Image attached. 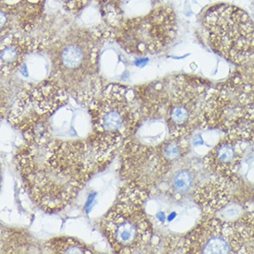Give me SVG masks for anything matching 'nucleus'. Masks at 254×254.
<instances>
[{
  "instance_id": "4468645a",
  "label": "nucleus",
  "mask_w": 254,
  "mask_h": 254,
  "mask_svg": "<svg viewBox=\"0 0 254 254\" xmlns=\"http://www.w3.org/2000/svg\"><path fill=\"white\" fill-rule=\"evenodd\" d=\"M226 234L232 254H254V213L226 222Z\"/></svg>"
},
{
  "instance_id": "ddd939ff",
  "label": "nucleus",
  "mask_w": 254,
  "mask_h": 254,
  "mask_svg": "<svg viewBox=\"0 0 254 254\" xmlns=\"http://www.w3.org/2000/svg\"><path fill=\"white\" fill-rule=\"evenodd\" d=\"M215 179L198 188L195 200L201 206L206 217H213L231 201L232 192L228 185L234 181L233 178L214 177Z\"/></svg>"
},
{
  "instance_id": "39448f33",
  "label": "nucleus",
  "mask_w": 254,
  "mask_h": 254,
  "mask_svg": "<svg viewBox=\"0 0 254 254\" xmlns=\"http://www.w3.org/2000/svg\"><path fill=\"white\" fill-rule=\"evenodd\" d=\"M203 25L210 46L216 53L237 65L254 58V22L247 12L229 4L209 8Z\"/></svg>"
},
{
  "instance_id": "0eeeda50",
  "label": "nucleus",
  "mask_w": 254,
  "mask_h": 254,
  "mask_svg": "<svg viewBox=\"0 0 254 254\" xmlns=\"http://www.w3.org/2000/svg\"><path fill=\"white\" fill-rule=\"evenodd\" d=\"M204 92L198 81L177 80L167 102V126L173 138H185L201 124Z\"/></svg>"
},
{
  "instance_id": "9b49d317",
  "label": "nucleus",
  "mask_w": 254,
  "mask_h": 254,
  "mask_svg": "<svg viewBox=\"0 0 254 254\" xmlns=\"http://www.w3.org/2000/svg\"><path fill=\"white\" fill-rule=\"evenodd\" d=\"M40 41L32 39L20 32L1 35L0 67L1 74L7 76L16 72L23 63L27 54L31 51L42 50Z\"/></svg>"
},
{
  "instance_id": "f3484780",
  "label": "nucleus",
  "mask_w": 254,
  "mask_h": 254,
  "mask_svg": "<svg viewBox=\"0 0 254 254\" xmlns=\"http://www.w3.org/2000/svg\"><path fill=\"white\" fill-rule=\"evenodd\" d=\"M29 246L30 242L24 235L17 232L2 235L1 254H23Z\"/></svg>"
},
{
  "instance_id": "7ed1b4c3",
  "label": "nucleus",
  "mask_w": 254,
  "mask_h": 254,
  "mask_svg": "<svg viewBox=\"0 0 254 254\" xmlns=\"http://www.w3.org/2000/svg\"><path fill=\"white\" fill-rule=\"evenodd\" d=\"M94 133L91 145L96 159H107L127 141L136 127L139 110L130 88L110 84L92 108Z\"/></svg>"
},
{
  "instance_id": "a211bd4d",
  "label": "nucleus",
  "mask_w": 254,
  "mask_h": 254,
  "mask_svg": "<svg viewBox=\"0 0 254 254\" xmlns=\"http://www.w3.org/2000/svg\"><path fill=\"white\" fill-rule=\"evenodd\" d=\"M183 138H173L171 140H167L164 144H162L158 148L163 159L170 165L172 162L180 158L182 154H184L186 148L183 146L182 140Z\"/></svg>"
},
{
  "instance_id": "aec40b11",
  "label": "nucleus",
  "mask_w": 254,
  "mask_h": 254,
  "mask_svg": "<svg viewBox=\"0 0 254 254\" xmlns=\"http://www.w3.org/2000/svg\"><path fill=\"white\" fill-rule=\"evenodd\" d=\"M61 5L65 10L69 13H80L88 5L92 2V0H60Z\"/></svg>"
},
{
  "instance_id": "6e6552de",
  "label": "nucleus",
  "mask_w": 254,
  "mask_h": 254,
  "mask_svg": "<svg viewBox=\"0 0 254 254\" xmlns=\"http://www.w3.org/2000/svg\"><path fill=\"white\" fill-rule=\"evenodd\" d=\"M123 148V177L127 183L148 191L167 172L169 165L163 159L158 148L147 147L135 140H127Z\"/></svg>"
},
{
  "instance_id": "6ab92c4d",
  "label": "nucleus",
  "mask_w": 254,
  "mask_h": 254,
  "mask_svg": "<svg viewBox=\"0 0 254 254\" xmlns=\"http://www.w3.org/2000/svg\"><path fill=\"white\" fill-rule=\"evenodd\" d=\"M193 177L188 170H182L175 175L172 180V187L176 192L187 193L192 187Z\"/></svg>"
},
{
  "instance_id": "9d476101",
  "label": "nucleus",
  "mask_w": 254,
  "mask_h": 254,
  "mask_svg": "<svg viewBox=\"0 0 254 254\" xmlns=\"http://www.w3.org/2000/svg\"><path fill=\"white\" fill-rule=\"evenodd\" d=\"M183 251L188 254H232L226 234V222L207 217L188 235L183 242Z\"/></svg>"
},
{
  "instance_id": "2eb2a0df",
  "label": "nucleus",
  "mask_w": 254,
  "mask_h": 254,
  "mask_svg": "<svg viewBox=\"0 0 254 254\" xmlns=\"http://www.w3.org/2000/svg\"><path fill=\"white\" fill-rule=\"evenodd\" d=\"M99 6V12L104 23L107 27V34L113 36L124 23L123 10L121 7L120 0H96Z\"/></svg>"
},
{
  "instance_id": "20e7f679",
  "label": "nucleus",
  "mask_w": 254,
  "mask_h": 254,
  "mask_svg": "<svg viewBox=\"0 0 254 254\" xmlns=\"http://www.w3.org/2000/svg\"><path fill=\"white\" fill-rule=\"evenodd\" d=\"M147 192L127 183L116 205L106 216L103 229L115 253H139L150 241L152 226L143 210Z\"/></svg>"
},
{
  "instance_id": "412c9836",
  "label": "nucleus",
  "mask_w": 254,
  "mask_h": 254,
  "mask_svg": "<svg viewBox=\"0 0 254 254\" xmlns=\"http://www.w3.org/2000/svg\"></svg>"
},
{
  "instance_id": "f257e3e1",
  "label": "nucleus",
  "mask_w": 254,
  "mask_h": 254,
  "mask_svg": "<svg viewBox=\"0 0 254 254\" xmlns=\"http://www.w3.org/2000/svg\"><path fill=\"white\" fill-rule=\"evenodd\" d=\"M26 138L28 143L17 161L27 190L43 210L59 212L73 201L90 179L94 151L85 142L51 140L47 130Z\"/></svg>"
},
{
  "instance_id": "f03ea898",
  "label": "nucleus",
  "mask_w": 254,
  "mask_h": 254,
  "mask_svg": "<svg viewBox=\"0 0 254 254\" xmlns=\"http://www.w3.org/2000/svg\"><path fill=\"white\" fill-rule=\"evenodd\" d=\"M101 39L94 31L72 27L48 44L52 63L51 78L82 106L91 105L102 94Z\"/></svg>"
},
{
  "instance_id": "1a4fd4ad",
  "label": "nucleus",
  "mask_w": 254,
  "mask_h": 254,
  "mask_svg": "<svg viewBox=\"0 0 254 254\" xmlns=\"http://www.w3.org/2000/svg\"><path fill=\"white\" fill-rule=\"evenodd\" d=\"M254 141V130L234 127L208 153L204 166L214 177L233 178Z\"/></svg>"
},
{
  "instance_id": "f8f14e48",
  "label": "nucleus",
  "mask_w": 254,
  "mask_h": 254,
  "mask_svg": "<svg viewBox=\"0 0 254 254\" xmlns=\"http://www.w3.org/2000/svg\"><path fill=\"white\" fill-rule=\"evenodd\" d=\"M47 0H1V15L16 22L21 34H31L40 23Z\"/></svg>"
},
{
  "instance_id": "423d86ee",
  "label": "nucleus",
  "mask_w": 254,
  "mask_h": 254,
  "mask_svg": "<svg viewBox=\"0 0 254 254\" xmlns=\"http://www.w3.org/2000/svg\"><path fill=\"white\" fill-rule=\"evenodd\" d=\"M174 10L167 6L155 7L149 13L124 21L115 39L127 54L146 56L168 47L177 35Z\"/></svg>"
},
{
  "instance_id": "dca6fc26",
  "label": "nucleus",
  "mask_w": 254,
  "mask_h": 254,
  "mask_svg": "<svg viewBox=\"0 0 254 254\" xmlns=\"http://www.w3.org/2000/svg\"><path fill=\"white\" fill-rule=\"evenodd\" d=\"M44 247L50 254H92L89 248L82 242L68 237H60L44 244Z\"/></svg>"
}]
</instances>
